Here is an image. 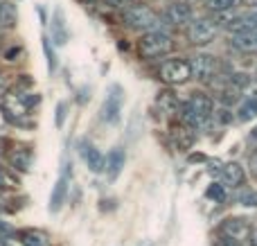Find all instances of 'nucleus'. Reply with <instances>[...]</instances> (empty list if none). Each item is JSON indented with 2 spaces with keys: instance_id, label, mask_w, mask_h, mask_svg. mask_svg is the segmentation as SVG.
<instances>
[{
  "instance_id": "nucleus-1",
  "label": "nucleus",
  "mask_w": 257,
  "mask_h": 246,
  "mask_svg": "<svg viewBox=\"0 0 257 246\" xmlns=\"http://www.w3.org/2000/svg\"><path fill=\"white\" fill-rule=\"evenodd\" d=\"M174 41L169 34L165 32L156 30V32H147L140 41H138V52H140L142 59H156V57H163L172 50Z\"/></svg>"
},
{
  "instance_id": "nucleus-2",
  "label": "nucleus",
  "mask_w": 257,
  "mask_h": 246,
  "mask_svg": "<svg viewBox=\"0 0 257 246\" xmlns=\"http://www.w3.org/2000/svg\"><path fill=\"white\" fill-rule=\"evenodd\" d=\"M39 95L36 93H9L3 97V111L9 120H21L23 115H27L34 104H39Z\"/></svg>"
},
{
  "instance_id": "nucleus-3",
  "label": "nucleus",
  "mask_w": 257,
  "mask_h": 246,
  "mask_svg": "<svg viewBox=\"0 0 257 246\" xmlns=\"http://www.w3.org/2000/svg\"><path fill=\"white\" fill-rule=\"evenodd\" d=\"M124 23L133 30H145V32H156L154 27L158 25V16L145 5H128L124 9Z\"/></svg>"
},
{
  "instance_id": "nucleus-4",
  "label": "nucleus",
  "mask_w": 257,
  "mask_h": 246,
  "mask_svg": "<svg viewBox=\"0 0 257 246\" xmlns=\"http://www.w3.org/2000/svg\"><path fill=\"white\" fill-rule=\"evenodd\" d=\"M253 228H250V221L246 217H230L221 224V235L226 239H230L232 244H241L250 237Z\"/></svg>"
},
{
  "instance_id": "nucleus-5",
  "label": "nucleus",
  "mask_w": 257,
  "mask_h": 246,
  "mask_svg": "<svg viewBox=\"0 0 257 246\" xmlns=\"http://www.w3.org/2000/svg\"><path fill=\"white\" fill-rule=\"evenodd\" d=\"M122 102H124V90H122V86L113 84L111 88H108V95L102 104V120L108 122V125H115V122L120 120Z\"/></svg>"
},
{
  "instance_id": "nucleus-6",
  "label": "nucleus",
  "mask_w": 257,
  "mask_h": 246,
  "mask_svg": "<svg viewBox=\"0 0 257 246\" xmlns=\"http://www.w3.org/2000/svg\"><path fill=\"white\" fill-rule=\"evenodd\" d=\"M160 77H163V81H167V84H185L192 77L190 63H187L185 59H169V61H165L163 66H160Z\"/></svg>"
},
{
  "instance_id": "nucleus-7",
  "label": "nucleus",
  "mask_w": 257,
  "mask_h": 246,
  "mask_svg": "<svg viewBox=\"0 0 257 246\" xmlns=\"http://www.w3.org/2000/svg\"><path fill=\"white\" fill-rule=\"evenodd\" d=\"M187 34H190L192 43L205 45V43H210V41H214V36L219 34V25L214 21H210V18H196V21L190 23Z\"/></svg>"
},
{
  "instance_id": "nucleus-8",
  "label": "nucleus",
  "mask_w": 257,
  "mask_h": 246,
  "mask_svg": "<svg viewBox=\"0 0 257 246\" xmlns=\"http://www.w3.org/2000/svg\"><path fill=\"white\" fill-rule=\"evenodd\" d=\"M190 72L194 79H210V77L214 75V70H217V61H214V57H210V54H203V52H196L190 57Z\"/></svg>"
},
{
  "instance_id": "nucleus-9",
  "label": "nucleus",
  "mask_w": 257,
  "mask_h": 246,
  "mask_svg": "<svg viewBox=\"0 0 257 246\" xmlns=\"http://www.w3.org/2000/svg\"><path fill=\"white\" fill-rule=\"evenodd\" d=\"M185 106H187V108H192V111H194L196 115H201L203 120H210V117H212V113H214V104H212V99H210L205 93H199V90L190 95V99H187Z\"/></svg>"
},
{
  "instance_id": "nucleus-10",
  "label": "nucleus",
  "mask_w": 257,
  "mask_h": 246,
  "mask_svg": "<svg viewBox=\"0 0 257 246\" xmlns=\"http://www.w3.org/2000/svg\"><path fill=\"white\" fill-rule=\"evenodd\" d=\"M219 174H221V185H226V188H241L246 181L244 167L239 163H226Z\"/></svg>"
},
{
  "instance_id": "nucleus-11",
  "label": "nucleus",
  "mask_w": 257,
  "mask_h": 246,
  "mask_svg": "<svg viewBox=\"0 0 257 246\" xmlns=\"http://www.w3.org/2000/svg\"><path fill=\"white\" fill-rule=\"evenodd\" d=\"M81 156H84L86 165H88V170L93 172V174H99V172L106 170V158H104V154L99 152L97 147H93V145H81Z\"/></svg>"
},
{
  "instance_id": "nucleus-12",
  "label": "nucleus",
  "mask_w": 257,
  "mask_h": 246,
  "mask_svg": "<svg viewBox=\"0 0 257 246\" xmlns=\"http://www.w3.org/2000/svg\"><path fill=\"white\" fill-rule=\"evenodd\" d=\"M124 161H126V154H124V149H120V147H115L111 154L106 156V176H108V181H115L117 176L122 174V167H124Z\"/></svg>"
},
{
  "instance_id": "nucleus-13",
  "label": "nucleus",
  "mask_w": 257,
  "mask_h": 246,
  "mask_svg": "<svg viewBox=\"0 0 257 246\" xmlns=\"http://www.w3.org/2000/svg\"><path fill=\"white\" fill-rule=\"evenodd\" d=\"M167 18L174 23V25H187L192 23V7L187 3H172L167 9Z\"/></svg>"
},
{
  "instance_id": "nucleus-14",
  "label": "nucleus",
  "mask_w": 257,
  "mask_h": 246,
  "mask_svg": "<svg viewBox=\"0 0 257 246\" xmlns=\"http://www.w3.org/2000/svg\"><path fill=\"white\" fill-rule=\"evenodd\" d=\"M9 165L18 172H30L32 165V149L30 147H16L9 152Z\"/></svg>"
},
{
  "instance_id": "nucleus-15",
  "label": "nucleus",
  "mask_w": 257,
  "mask_h": 246,
  "mask_svg": "<svg viewBox=\"0 0 257 246\" xmlns=\"http://www.w3.org/2000/svg\"><path fill=\"white\" fill-rule=\"evenodd\" d=\"M52 41L57 45L68 43V27H66V21H63V12L59 7L52 14Z\"/></svg>"
},
{
  "instance_id": "nucleus-16",
  "label": "nucleus",
  "mask_w": 257,
  "mask_h": 246,
  "mask_svg": "<svg viewBox=\"0 0 257 246\" xmlns=\"http://www.w3.org/2000/svg\"><path fill=\"white\" fill-rule=\"evenodd\" d=\"M66 194H68V179L66 176H61V179L57 181V185H54L52 194H50V210L52 212L61 210L63 201H66Z\"/></svg>"
},
{
  "instance_id": "nucleus-17",
  "label": "nucleus",
  "mask_w": 257,
  "mask_h": 246,
  "mask_svg": "<svg viewBox=\"0 0 257 246\" xmlns=\"http://www.w3.org/2000/svg\"><path fill=\"white\" fill-rule=\"evenodd\" d=\"M156 106H158L160 113L181 111V102H178V97L172 93V90H163V93H158V97H156Z\"/></svg>"
},
{
  "instance_id": "nucleus-18",
  "label": "nucleus",
  "mask_w": 257,
  "mask_h": 246,
  "mask_svg": "<svg viewBox=\"0 0 257 246\" xmlns=\"http://www.w3.org/2000/svg\"><path fill=\"white\" fill-rule=\"evenodd\" d=\"M257 27V14H246V16H239L228 25V30L235 32V34H250V30Z\"/></svg>"
},
{
  "instance_id": "nucleus-19",
  "label": "nucleus",
  "mask_w": 257,
  "mask_h": 246,
  "mask_svg": "<svg viewBox=\"0 0 257 246\" xmlns=\"http://www.w3.org/2000/svg\"><path fill=\"white\" fill-rule=\"evenodd\" d=\"M18 237H21L23 246H50L48 235L41 233V230H32V228L21 230V235H18Z\"/></svg>"
},
{
  "instance_id": "nucleus-20",
  "label": "nucleus",
  "mask_w": 257,
  "mask_h": 246,
  "mask_svg": "<svg viewBox=\"0 0 257 246\" xmlns=\"http://www.w3.org/2000/svg\"><path fill=\"white\" fill-rule=\"evenodd\" d=\"M232 48L237 50V52H246V54H250V52H255L257 50V43H255V34H235L232 36Z\"/></svg>"
},
{
  "instance_id": "nucleus-21",
  "label": "nucleus",
  "mask_w": 257,
  "mask_h": 246,
  "mask_svg": "<svg viewBox=\"0 0 257 246\" xmlns=\"http://www.w3.org/2000/svg\"><path fill=\"white\" fill-rule=\"evenodd\" d=\"M253 117H257V97H246L237 108V120L250 122Z\"/></svg>"
},
{
  "instance_id": "nucleus-22",
  "label": "nucleus",
  "mask_w": 257,
  "mask_h": 246,
  "mask_svg": "<svg viewBox=\"0 0 257 246\" xmlns=\"http://www.w3.org/2000/svg\"><path fill=\"white\" fill-rule=\"evenodd\" d=\"M16 5L3 0L0 3V27H14L16 25Z\"/></svg>"
},
{
  "instance_id": "nucleus-23",
  "label": "nucleus",
  "mask_w": 257,
  "mask_h": 246,
  "mask_svg": "<svg viewBox=\"0 0 257 246\" xmlns=\"http://www.w3.org/2000/svg\"><path fill=\"white\" fill-rule=\"evenodd\" d=\"M172 138L178 145V149H190L194 145V136L190 134V129H183V127H176L172 131Z\"/></svg>"
},
{
  "instance_id": "nucleus-24",
  "label": "nucleus",
  "mask_w": 257,
  "mask_h": 246,
  "mask_svg": "<svg viewBox=\"0 0 257 246\" xmlns=\"http://www.w3.org/2000/svg\"><path fill=\"white\" fill-rule=\"evenodd\" d=\"M181 117L187 127H192V129H203V127L208 125V120H203L201 115H196V113L187 106H181Z\"/></svg>"
},
{
  "instance_id": "nucleus-25",
  "label": "nucleus",
  "mask_w": 257,
  "mask_h": 246,
  "mask_svg": "<svg viewBox=\"0 0 257 246\" xmlns=\"http://www.w3.org/2000/svg\"><path fill=\"white\" fill-rule=\"evenodd\" d=\"M232 5H235V0H205V7L212 9V12H219V14L230 12Z\"/></svg>"
},
{
  "instance_id": "nucleus-26",
  "label": "nucleus",
  "mask_w": 257,
  "mask_h": 246,
  "mask_svg": "<svg viewBox=\"0 0 257 246\" xmlns=\"http://www.w3.org/2000/svg\"><path fill=\"white\" fill-rule=\"evenodd\" d=\"M205 197L212 199V201L223 203V199H226V190H223V185H221V183H212L208 190H205Z\"/></svg>"
},
{
  "instance_id": "nucleus-27",
  "label": "nucleus",
  "mask_w": 257,
  "mask_h": 246,
  "mask_svg": "<svg viewBox=\"0 0 257 246\" xmlns=\"http://www.w3.org/2000/svg\"><path fill=\"white\" fill-rule=\"evenodd\" d=\"M43 50H45V57H48V70L54 72L57 70V54L50 48V39H43Z\"/></svg>"
},
{
  "instance_id": "nucleus-28",
  "label": "nucleus",
  "mask_w": 257,
  "mask_h": 246,
  "mask_svg": "<svg viewBox=\"0 0 257 246\" xmlns=\"http://www.w3.org/2000/svg\"><path fill=\"white\" fill-rule=\"evenodd\" d=\"M239 203L241 206H257V192H253V190H244V192L239 194Z\"/></svg>"
},
{
  "instance_id": "nucleus-29",
  "label": "nucleus",
  "mask_w": 257,
  "mask_h": 246,
  "mask_svg": "<svg viewBox=\"0 0 257 246\" xmlns=\"http://www.w3.org/2000/svg\"><path fill=\"white\" fill-rule=\"evenodd\" d=\"M66 115H68V104L66 102H59L57 104V129H61L63 127V122H66Z\"/></svg>"
},
{
  "instance_id": "nucleus-30",
  "label": "nucleus",
  "mask_w": 257,
  "mask_h": 246,
  "mask_svg": "<svg viewBox=\"0 0 257 246\" xmlns=\"http://www.w3.org/2000/svg\"><path fill=\"white\" fill-rule=\"evenodd\" d=\"M230 84L235 86V88H248L250 86V79L246 75H232L230 77Z\"/></svg>"
},
{
  "instance_id": "nucleus-31",
  "label": "nucleus",
  "mask_w": 257,
  "mask_h": 246,
  "mask_svg": "<svg viewBox=\"0 0 257 246\" xmlns=\"http://www.w3.org/2000/svg\"><path fill=\"white\" fill-rule=\"evenodd\" d=\"M18 54H21V48L14 45V48H9L7 52H5V59H7V61H18Z\"/></svg>"
},
{
  "instance_id": "nucleus-32",
  "label": "nucleus",
  "mask_w": 257,
  "mask_h": 246,
  "mask_svg": "<svg viewBox=\"0 0 257 246\" xmlns=\"http://www.w3.org/2000/svg\"><path fill=\"white\" fill-rule=\"evenodd\" d=\"M217 117H219V122H221V125H228V122H232V115H230V111H228V108H221V111L217 113Z\"/></svg>"
},
{
  "instance_id": "nucleus-33",
  "label": "nucleus",
  "mask_w": 257,
  "mask_h": 246,
  "mask_svg": "<svg viewBox=\"0 0 257 246\" xmlns=\"http://www.w3.org/2000/svg\"><path fill=\"white\" fill-rule=\"evenodd\" d=\"M104 3H106L108 7H113V9H126L128 0H104Z\"/></svg>"
},
{
  "instance_id": "nucleus-34",
  "label": "nucleus",
  "mask_w": 257,
  "mask_h": 246,
  "mask_svg": "<svg viewBox=\"0 0 257 246\" xmlns=\"http://www.w3.org/2000/svg\"><path fill=\"white\" fill-rule=\"evenodd\" d=\"M12 185H14V181L9 179V176L3 172V167H0V188H12Z\"/></svg>"
},
{
  "instance_id": "nucleus-35",
  "label": "nucleus",
  "mask_w": 257,
  "mask_h": 246,
  "mask_svg": "<svg viewBox=\"0 0 257 246\" xmlns=\"http://www.w3.org/2000/svg\"><path fill=\"white\" fill-rule=\"evenodd\" d=\"M250 172H253V176L257 179V152L250 156Z\"/></svg>"
},
{
  "instance_id": "nucleus-36",
  "label": "nucleus",
  "mask_w": 257,
  "mask_h": 246,
  "mask_svg": "<svg viewBox=\"0 0 257 246\" xmlns=\"http://www.w3.org/2000/svg\"><path fill=\"white\" fill-rule=\"evenodd\" d=\"M5 90H7V81H5V77L0 75V95H5Z\"/></svg>"
},
{
  "instance_id": "nucleus-37",
  "label": "nucleus",
  "mask_w": 257,
  "mask_h": 246,
  "mask_svg": "<svg viewBox=\"0 0 257 246\" xmlns=\"http://www.w3.org/2000/svg\"><path fill=\"white\" fill-rule=\"evenodd\" d=\"M248 242H250V246H257V230H253V233H250Z\"/></svg>"
},
{
  "instance_id": "nucleus-38",
  "label": "nucleus",
  "mask_w": 257,
  "mask_h": 246,
  "mask_svg": "<svg viewBox=\"0 0 257 246\" xmlns=\"http://www.w3.org/2000/svg\"><path fill=\"white\" fill-rule=\"evenodd\" d=\"M5 149H7V140H5V138H0V156H3V154H5Z\"/></svg>"
},
{
  "instance_id": "nucleus-39",
  "label": "nucleus",
  "mask_w": 257,
  "mask_h": 246,
  "mask_svg": "<svg viewBox=\"0 0 257 246\" xmlns=\"http://www.w3.org/2000/svg\"><path fill=\"white\" fill-rule=\"evenodd\" d=\"M250 138H253V140H257V127H255L253 131H250Z\"/></svg>"
},
{
  "instance_id": "nucleus-40",
  "label": "nucleus",
  "mask_w": 257,
  "mask_h": 246,
  "mask_svg": "<svg viewBox=\"0 0 257 246\" xmlns=\"http://www.w3.org/2000/svg\"><path fill=\"white\" fill-rule=\"evenodd\" d=\"M255 43H257V32H255Z\"/></svg>"
},
{
  "instance_id": "nucleus-41",
  "label": "nucleus",
  "mask_w": 257,
  "mask_h": 246,
  "mask_svg": "<svg viewBox=\"0 0 257 246\" xmlns=\"http://www.w3.org/2000/svg\"><path fill=\"white\" fill-rule=\"evenodd\" d=\"M128 3H131V0H128Z\"/></svg>"
}]
</instances>
